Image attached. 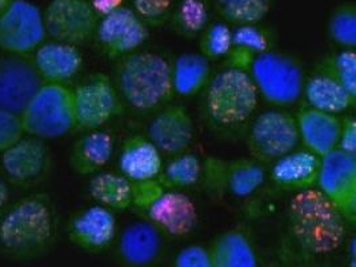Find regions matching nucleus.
Instances as JSON below:
<instances>
[{"instance_id":"1","label":"nucleus","mask_w":356,"mask_h":267,"mask_svg":"<svg viewBox=\"0 0 356 267\" xmlns=\"http://www.w3.org/2000/svg\"><path fill=\"white\" fill-rule=\"evenodd\" d=\"M59 232L56 207L49 194L33 193L10 204L0 218V252L17 262L49 254Z\"/></svg>"},{"instance_id":"12","label":"nucleus","mask_w":356,"mask_h":267,"mask_svg":"<svg viewBox=\"0 0 356 267\" xmlns=\"http://www.w3.org/2000/svg\"><path fill=\"white\" fill-rule=\"evenodd\" d=\"M316 187L331 200L350 226L356 223V155L331 151L321 156Z\"/></svg>"},{"instance_id":"26","label":"nucleus","mask_w":356,"mask_h":267,"mask_svg":"<svg viewBox=\"0 0 356 267\" xmlns=\"http://www.w3.org/2000/svg\"><path fill=\"white\" fill-rule=\"evenodd\" d=\"M302 97L309 108L332 115L347 111L356 102L341 84L322 72H315L305 81Z\"/></svg>"},{"instance_id":"25","label":"nucleus","mask_w":356,"mask_h":267,"mask_svg":"<svg viewBox=\"0 0 356 267\" xmlns=\"http://www.w3.org/2000/svg\"><path fill=\"white\" fill-rule=\"evenodd\" d=\"M209 249L212 267L259 266L257 248L242 229H229L219 234Z\"/></svg>"},{"instance_id":"30","label":"nucleus","mask_w":356,"mask_h":267,"mask_svg":"<svg viewBox=\"0 0 356 267\" xmlns=\"http://www.w3.org/2000/svg\"><path fill=\"white\" fill-rule=\"evenodd\" d=\"M168 23L175 33L194 38L209 24V6L206 0H180L174 6Z\"/></svg>"},{"instance_id":"41","label":"nucleus","mask_w":356,"mask_h":267,"mask_svg":"<svg viewBox=\"0 0 356 267\" xmlns=\"http://www.w3.org/2000/svg\"><path fill=\"white\" fill-rule=\"evenodd\" d=\"M10 187L3 179H0V218L6 213L10 206Z\"/></svg>"},{"instance_id":"36","label":"nucleus","mask_w":356,"mask_h":267,"mask_svg":"<svg viewBox=\"0 0 356 267\" xmlns=\"http://www.w3.org/2000/svg\"><path fill=\"white\" fill-rule=\"evenodd\" d=\"M132 11L147 27H159L168 23L174 8L172 0H131Z\"/></svg>"},{"instance_id":"29","label":"nucleus","mask_w":356,"mask_h":267,"mask_svg":"<svg viewBox=\"0 0 356 267\" xmlns=\"http://www.w3.org/2000/svg\"><path fill=\"white\" fill-rule=\"evenodd\" d=\"M203 163L190 152L175 155L171 162L162 167L156 181L165 188L181 190L191 187L202 179Z\"/></svg>"},{"instance_id":"38","label":"nucleus","mask_w":356,"mask_h":267,"mask_svg":"<svg viewBox=\"0 0 356 267\" xmlns=\"http://www.w3.org/2000/svg\"><path fill=\"white\" fill-rule=\"evenodd\" d=\"M174 267H212L210 249L202 245H190L179 250Z\"/></svg>"},{"instance_id":"40","label":"nucleus","mask_w":356,"mask_h":267,"mask_svg":"<svg viewBox=\"0 0 356 267\" xmlns=\"http://www.w3.org/2000/svg\"><path fill=\"white\" fill-rule=\"evenodd\" d=\"M88 1H90L91 7L94 8V11L97 13L99 19L123 7V3H124V0H88Z\"/></svg>"},{"instance_id":"9","label":"nucleus","mask_w":356,"mask_h":267,"mask_svg":"<svg viewBox=\"0 0 356 267\" xmlns=\"http://www.w3.org/2000/svg\"><path fill=\"white\" fill-rule=\"evenodd\" d=\"M296 117L284 110H267L252 122L247 147L251 158L260 163H273L299 145Z\"/></svg>"},{"instance_id":"11","label":"nucleus","mask_w":356,"mask_h":267,"mask_svg":"<svg viewBox=\"0 0 356 267\" xmlns=\"http://www.w3.org/2000/svg\"><path fill=\"white\" fill-rule=\"evenodd\" d=\"M43 20L52 40L79 47L95 38L99 17L88 0H51Z\"/></svg>"},{"instance_id":"19","label":"nucleus","mask_w":356,"mask_h":267,"mask_svg":"<svg viewBox=\"0 0 356 267\" xmlns=\"http://www.w3.org/2000/svg\"><path fill=\"white\" fill-rule=\"evenodd\" d=\"M164 238L146 219L132 222L118 236V258L126 267H154L162 259Z\"/></svg>"},{"instance_id":"20","label":"nucleus","mask_w":356,"mask_h":267,"mask_svg":"<svg viewBox=\"0 0 356 267\" xmlns=\"http://www.w3.org/2000/svg\"><path fill=\"white\" fill-rule=\"evenodd\" d=\"M118 166L132 184L154 181L162 171V152L147 136L132 135L120 147Z\"/></svg>"},{"instance_id":"21","label":"nucleus","mask_w":356,"mask_h":267,"mask_svg":"<svg viewBox=\"0 0 356 267\" xmlns=\"http://www.w3.org/2000/svg\"><path fill=\"white\" fill-rule=\"evenodd\" d=\"M31 58L44 83L67 84L83 66L79 47L55 40L39 46Z\"/></svg>"},{"instance_id":"37","label":"nucleus","mask_w":356,"mask_h":267,"mask_svg":"<svg viewBox=\"0 0 356 267\" xmlns=\"http://www.w3.org/2000/svg\"><path fill=\"white\" fill-rule=\"evenodd\" d=\"M24 135L20 114L0 108V154L15 145Z\"/></svg>"},{"instance_id":"28","label":"nucleus","mask_w":356,"mask_h":267,"mask_svg":"<svg viewBox=\"0 0 356 267\" xmlns=\"http://www.w3.org/2000/svg\"><path fill=\"white\" fill-rule=\"evenodd\" d=\"M88 193L97 204L116 211H126L132 207L134 184L120 172L100 171L92 175Z\"/></svg>"},{"instance_id":"15","label":"nucleus","mask_w":356,"mask_h":267,"mask_svg":"<svg viewBox=\"0 0 356 267\" xmlns=\"http://www.w3.org/2000/svg\"><path fill=\"white\" fill-rule=\"evenodd\" d=\"M44 84L31 55L0 56V108L22 114Z\"/></svg>"},{"instance_id":"2","label":"nucleus","mask_w":356,"mask_h":267,"mask_svg":"<svg viewBox=\"0 0 356 267\" xmlns=\"http://www.w3.org/2000/svg\"><path fill=\"white\" fill-rule=\"evenodd\" d=\"M289 232L305 255L324 258L347 241L348 222L318 187L296 191L287 210Z\"/></svg>"},{"instance_id":"14","label":"nucleus","mask_w":356,"mask_h":267,"mask_svg":"<svg viewBox=\"0 0 356 267\" xmlns=\"http://www.w3.org/2000/svg\"><path fill=\"white\" fill-rule=\"evenodd\" d=\"M148 27L130 7H120L102 17L97 23V44L110 59H120L130 55L146 43Z\"/></svg>"},{"instance_id":"8","label":"nucleus","mask_w":356,"mask_h":267,"mask_svg":"<svg viewBox=\"0 0 356 267\" xmlns=\"http://www.w3.org/2000/svg\"><path fill=\"white\" fill-rule=\"evenodd\" d=\"M72 103L76 130L102 129L122 113L123 102L113 81L103 72L87 76L72 88Z\"/></svg>"},{"instance_id":"22","label":"nucleus","mask_w":356,"mask_h":267,"mask_svg":"<svg viewBox=\"0 0 356 267\" xmlns=\"http://www.w3.org/2000/svg\"><path fill=\"white\" fill-rule=\"evenodd\" d=\"M321 156L305 150H293L273 162L270 171L276 186L290 191H303L316 187Z\"/></svg>"},{"instance_id":"42","label":"nucleus","mask_w":356,"mask_h":267,"mask_svg":"<svg viewBox=\"0 0 356 267\" xmlns=\"http://www.w3.org/2000/svg\"><path fill=\"white\" fill-rule=\"evenodd\" d=\"M11 1H13V0H0V14L11 4Z\"/></svg>"},{"instance_id":"18","label":"nucleus","mask_w":356,"mask_h":267,"mask_svg":"<svg viewBox=\"0 0 356 267\" xmlns=\"http://www.w3.org/2000/svg\"><path fill=\"white\" fill-rule=\"evenodd\" d=\"M194 120L181 104H165L147 127V138L162 154L180 155L186 152L194 139Z\"/></svg>"},{"instance_id":"24","label":"nucleus","mask_w":356,"mask_h":267,"mask_svg":"<svg viewBox=\"0 0 356 267\" xmlns=\"http://www.w3.org/2000/svg\"><path fill=\"white\" fill-rule=\"evenodd\" d=\"M115 139L113 135L97 129L84 131L70 151V167L81 177H92L108 165L113 155Z\"/></svg>"},{"instance_id":"4","label":"nucleus","mask_w":356,"mask_h":267,"mask_svg":"<svg viewBox=\"0 0 356 267\" xmlns=\"http://www.w3.org/2000/svg\"><path fill=\"white\" fill-rule=\"evenodd\" d=\"M132 207L164 236H187L197 223L194 200L180 190L163 187L156 179L134 184Z\"/></svg>"},{"instance_id":"34","label":"nucleus","mask_w":356,"mask_h":267,"mask_svg":"<svg viewBox=\"0 0 356 267\" xmlns=\"http://www.w3.org/2000/svg\"><path fill=\"white\" fill-rule=\"evenodd\" d=\"M200 54L209 60L226 58L232 49V29L226 22H215L207 24L200 33Z\"/></svg>"},{"instance_id":"39","label":"nucleus","mask_w":356,"mask_h":267,"mask_svg":"<svg viewBox=\"0 0 356 267\" xmlns=\"http://www.w3.org/2000/svg\"><path fill=\"white\" fill-rule=\"evenodd\" d=\"M338 150L356 155V119L346 118L341 119Z\"/></svg>"},{"instance_id":"5","label":"nucleus","mask_w":356,"mask_h":267,"mask_svg":"<svg viewBox=\"0 0 356 267\" xmlns=\"http://www.w3.org/2000/svg\"><path fill=\"white\" fill-rule=\"evenodd\" d=\"M258 102V90L250 74L243 70L226 67L206 86V113L223 127H238L245 123L255 113Z\"/></svg>"},{"instance_id":"27","label":"nucleus","mask_w":356,"mask_h":267,"mask_svg":"<svg viewBox=\"0 0 356 267\" xmlns=\"http://www.w3.org/2000/svg\"><path fill=\"white\" fill-rule=\"evenodd\" d=\"M174 94L194 97L206 88L211 79L210 60L200 52H186L171 63Z\"/></svg>"},{"instance_id":"13","label":"nucleus","mask_w":356,"mask_h":267,"mask_svg":"<svg viewBox=\"0 0 356 267\" xmlns=\"http://www.w3.org/2000/svg\"><path fill=\"white\" fill-rule=\"evenodd\" d=\"M0 163L8 184L30 188L49 177L52 156L46 140L24 135L15 145L0 154Z\"/></svg>"},{"instance_id":"16","label":"nucleus","mask_w":356,"mask_h":267,"mask_svg":"<svg viewBox=\"0 0 356 267\" xmlns=\"http://www.w3.org/2000/svg\"><path fill=\"white\" fill-rule=\"evenodd\" d=\"M203 177L211 188L225 191L236 198H245L259 190L267 172L263 163L254 158L229 161L210 158L203 165Z\"/></svg>"},{"instance_id":"10","label":"nucleus","mask_w":356,"mask_h":267,"mask_svg":"<svg viewBox=\"0 0 356 267\" xmlns=\"http://www.w3.org/2000/svg\"><path fill=\"white\" fill-rule=\"evenodd\" d=\"M47 33L43 13L29 0H13L0 14V50L14 55H33Z\"/></svg>"},{"instance_id":"17","label":"nucleus","mask_w":356,"mask_h":267,"mask_svg":"<svg viewBox=\"0 0 356 267\" xmlns=\"http://www.w3.org/2000/svg\"><path fill=\"white\" fill-rule=\"evenodd\" d=\"M115 213L99 204L88 206L70 218L67 236L78 249L97 254L107 250L116 239Z\"/></svg>"},{"instance_id":"33","label":"nucleus","mask_w":356,"mask_h":267,"mask_svg":"<svg viewBox=\"0 0 356 267\" xmlns=\"http://www.w3.org/2000/svg\"><path fill=\"white\" fill-rule=\"evenodd\" d=\"M327 31L330 39L341 49L356 47V4L354 1H344L331 13Z\"/></svg>"},{"instance_id":"6","label":"nucleus","mask_w":356,"mask_h":267,"mask_svg":"<svg viewBox=\"0 0 356 267\" xmlns=\"http://www.w3.org/2000/svg\"><path fill=\"white\" fill-rule=\"evenodd\" d=\"M248 74L259 97L274 106H291L302 98L305 72L299 60L289 54L261 52L252 59Z\"/></svg>"},{"instance_id":"35","label":"nucleus","mask_w":356,"mask_h":267,"mask_svg":"<svg viewBox=\"0 0 356 267\" xmlns=\"http://www.w3.org/2000/svg\"><path fill=\"white\" fill-rule=\"evenodd\" d=\"M232 47L241 49L254 56L273 50V36L258 24H239L232 29Z\"/></svg>"},{"instance_id":"7","label":"nucleus","mask_w":356,"mask_h":267,"mask_svg":"<svg viewBox=\"0 0 356 267\" xmlns=\"http://www.w3.org/2000/svg\"><path fill=\"white\" fill-rule=\"evenodd\" d=\"M24 133L43 140L62 138L76 130L72 88L44 83L20 114Z\"/></svg>"},{"instance_id":"31","label":"nucleus","mask_w":356,"mask_h":267,"mask_svg":"<svg viewBox=\"0 0 356 267\" xmlns=\"http://www.w3.org/2000/svg\"><path fill=\"white\" fill-rule=\"evenodd\" d=\"M222 19L234 26L258 24L273 7V0H215Z\"/></svg>"},{"instance_id":"3","label":"nucleus","mask_w":356,"mask_h":267,"mask_svg":"<svg viewBox=\"0 0 356 267\" xmlns=\"http://www.w3.org/2000/svg\"><path fill=\"white\" fill-rule=\"evenodd\" d=\"M113 84L122 102L139 113L161 110L175 95L171 63L149 51H135L118 59Z\"/></svg>"},{"instance_id":"23","label":"nucleus","mask_w":356,"mask_h":267,"mask_svg":"<svg viewBox=\"0 0 356 267\" xmlns=\"http://www.w3.org/2000/svg\"><path fill=\"white\" fill-rule=\"evenodd\" d=\"M296 117L299 140L308 151L323 156L337 150L341 119L338 115L322 113L305 106Z\"/></svg>"},{"instance_id":"32","label":"nucleus","mask_w":356,"mask_h":267,"mask_svg":"<svg viewBox=\"0 0 356 267\" xmlns=\"http://www.w3.org/2000/svg\"><path fill=\"white\" fill-rule=\"evenodd\" d=\"M316 72L332 78L341 84L347 92L356 99V52L351 49H341L322 59Z\"/></svg>"}]
</instances>
